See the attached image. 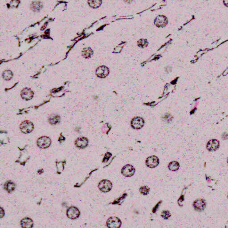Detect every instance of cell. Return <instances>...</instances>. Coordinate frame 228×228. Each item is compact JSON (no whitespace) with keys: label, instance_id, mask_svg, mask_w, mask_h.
<instances>
[{"label":"cell","instance_id":"d6986e66","mask_svg":"<svg viewBox=\"0 0 228 228\" xmlns=\"http://www.w3.org/2000/svg\"><path fill=\"white\" fill-rule=\"evenodd\" d=\"M180 165L179 163L177 161H173L170 162L168 165V168L169 170L172 172H176L179 169Z\"/></svg>","mask_w":228,"mask_h":228},{"label":"cell","instance_id":"5b68a950","mask_svg":"<svg viewBox=\"0 0 228 228\" xmlns=\"http://www.w3.org/2000/svg\"><path fill=\"white\" fill-rule=\"evenodd\" d=\"M122 224L120 219L116 217H110L106 222V226L109 228H120Z\"/></svg>","mask_w":228,"mask_h":228},{"label":"cell","instance_id":"5bb4252c","mask_svg":"<svg viewBox=\"0 0 228 228\" xmlns=\"http://www.w3.org/2000/svg\"><path fill=\"white\" fill-rule=\"evenodd\" d=\"M4 189L8 193H11L14 191L16 188V184L14 182L11 180L7 181L3 186Z\"/></svg>","mask_w":228,"mask_h":228},{"label":"cell","instance_id":"7a4b0ae2","mask_svg":"<svg viewBox=\"0 0 228 228\" xmlns=\"http://www.w3.org/2000/svg\"><path fill=\"white\" fill-rule=\"evenodd\" d=\"M20 129L22 133L27 134L32 132L34 129V125L32 122L25 120L21 124Z\"/></svg>","mask_w":228,"mask_h":228},{"label":"cell","instance_id":"6da1fadb","mask_svg":"<svg viewBox=\"0 0 228 228\" xmlns=\"http://www.w3.org/2000/svg\"><path fill=\"white\" fill-rule=\"evenodd\" d=\"M113 187L112 182L108 180H103L100 181L98 184L99 190L104 193L109 192Z\"/></svg>","mask_w":228,"mask_h":228},{"label":"cell","instance_id":"f546056e","mask_svg":"<svg viewBox=\"0 0 228 228\" xmlns=\"http://www.w3.org/2000/svg\"><path fill=\"white\" fill-rule=\"evenodd\" d=\"M65 137L63 135L62 133H61L60 135L59 139H58V141L60 143H61L63 142H64V141H65Z\"/></svg>","mask_w":228,"mask_h":228},{"label":"cell","instance_id":"52a82bcc","mask_svg":"<svg viewBox=\"0 0 228 228\" xmlns=\"http://www.w3.org/2000/svg\"><path fill=\"white\" fill-rule=\"evenodd\" d=\"M207 203L205 199L198 198L193 201L192 206L196 211L202 212L206 208Z\"/></svg>","mask_w":228,"mask_h":228},{"label":"cell","instance_id":"e0dca14e","mask_svg":"<svg viewBox=\"0 0 228 228\" xmlns=\"http://www.w3.org/2000/svg\"><path fill=\"white\" fill-rule=\"evenodd\" d=\"M61 121V117L55 114L50 115L48 118V122L51 125H55L59 124Z\"/></svg>","mask_w":228,"mask_h":228},{"label":"cell","instance_id":"9c48e42d","mask_svg":"<svg viewBox=\"0 0 228 228\" xmlns=\"http://www.w3.org/2000/svg\"><path fill=\"white\" fill-rule=\"evenodd\" d=\"M145 164L148 168L154 169L159 165L160 164V159L156 156H150L146 159Z\"/></svg>","mask_w":228,"mask_h":228},{"label":"cell","instance_id":"277c9868","mask_svg":"<svg viewBox=\"0 0 228 228\" xmlns=\"http://www.w3.org/2000/svg\"><path fill=\"white\" fill-rule=\"evenodd\" d=\"M66 214L68 218L75 220L80 217V210L76 206H71L67 209Z\"/></svg>","mask_w":228,"mask_h":228},{"label":"cell","instance_id":"8fae6325","mask_svg":"<svg viewBox=\"0 0 228 228\" xmlns=\"http://www.w3.org/2000/svg\"><path fill=\"white\" fill-rule=\"evenodd\" d=\"M220 145V141L218 140L217 139H212L207 142L206 148L209 152H214L219 149Z\"/></svg>","mask_w":228,"mask_h":228},{"label":"cell","instance_id":"30bf717a","mask_svg":"<svg viewBox=\"0 0 228 228\" xmlns=\"http://www.w3.org/2000/svg\"><path fill=\"white\" fill-rule=\"evenodd\" d=\"M89 140L86 137L82 136L77 138L74 141V145L80 149H85L88 146Z\"/></svg>","mask_w":228,"mask_h":228},{"label":"cell","instance_id":"ffe728a7","mask_svg":"<svg viewBox=\"0 0 228 228\" xmlns=\"http://www.w3.org/2000/svg\"><path fill=\"white\" fill-rule=\"evenodd\" d=\"M128 194L127 193H124L122 196H120L117 199L115 200H114L112 202H111L109 204H113V205H116V204H118V205H121L122 203L123 202L124 200L125 199V198L127 197Z\"/></svg>","mask_w":228,"mask_h":228},{"label":"cell","instance_id":"2e32d148","mask_svg":"<svg viewBox=\"0 0 228 228\" xmlns=\"http://www.w3.org/2000/svg\"><path fill=\"white\" fill-rule=\"evenodd\" d=\"M33 93L31 89L25 88L21 92V96L25 100H29L33 98Z\"/></svg>","mask_w":228,"mask_h":228},{"label":"cell","instance_id":"1f68e13d","mask_svg":"<svg viewBox=\"0 0 228 228\" xmlns=\"http://www.w3.org/2000/svg\"><path fill=\"white\" fill-rule=\"evenodd\" d=\"M44 169H40L38 170V174L39 175H42V174L44 173Z\"/></svg>","mask_w":228,"mask_h":228},{"label":"cell","instance_id":"d4e9b609","mask_svg":"<svg viewBox=\"0 0 228 228\" xmlns=\"http://www.w3.org/2000/svg\"><path fill=\"white\" fill-rule=\"evenodd\" d=\"M101 2H102L100 1H90L88 2L89 6L94 8L99 7L101 5Z\"/></svg>","mask_w":228,"mask_h":228},{"label":"cell","instance_id":"83f0119b","mask_svg":"<svg viewBox=\"0 0 228 228\" xmlns=\"http://www.w3.org/2000/svg\"><path fill=\"white\" fill-rule=\"evenodd\" d=\"M162 202H163V201H162V200H160V201H159V202L156 204V205L153 207V209H152V212L153 214H156V213H157V210H158V209H159L160 205H161V204H162Z\"/></svg>","mask_w":228,"mask_h":228},{"label":"cell","instance_id":"ac0fdd59","mask_svg":"<svg viewBox=\"0 0 228 228\" xmlns=\"http://www.w3.org/2000/svg\"><path fill=\"white\" fill-rule=\"evenodd\" d=\"M56 167V173L58 175L61 174L62 173L64 170L65 165L66 164V161H62V162H55Z\"/></svg>","mask_w":228,"mask_h":228},{"label":"cell","instance_id":"8992f818","mask_svg":"<svg viewBox=\"0 0 228 228\" xmlns=\"http://www.w3.org/2000/svg\"><path fill=\"white\" fill-rule=\"evenodd\" d=\"M145 124V121L142 117H135L131 122V127L134 129L139 130L142 128Z\"/></svg>","mask_w":228,"mask_h":228},{"label":"cell","instance_id":"3957f363","mask_svg":"<svg viewBox=\"0 0 228 228\" xmlns=\"http://www.w3.org/2000/svg\"><path fill=\"white\" fill-rule=\"evenodd\" d=\"M52 141L51 138L47 136H42L37 140V145L41 149H47L50 147Z\"/></svg>","mask_w":228,"mask_h":228},{"label":"cell","instance_id":"9a60e30c","mask_svg":"<svg viewBox=\"0 0 228 228\" xmlns=\"http://www.w3.org/2000/svg\"><path fill=\"white\" fill-rule=\"evenodd\" d=\"M20 225L21 228H32L33 227V220L28 217H25L21 220Z\"/></svg>","mask_w":228,"mask_h":228},{"label":"cell","instance_id":"4dcf8cb0","mask_svg":"<svg viewBox=\"0 0 228 228\" xmlns=\"http://www.w3.org/2000/svg\"><path fill=\"white\" fill-rule=\"evenodd\" d=\"M5 211L4 209H3L2 207H1V214H0V216H1V218H3L5 216Z\"/></svg>","mask_w":228,"mask_h":228},{"label":"cell","instance_id":"4fadbf2b","mask_svg":"<svg viewBox=\"0 0 228 228\" xmlns=\"http://www.w3.org/2000/svg\"><path fill=\"white\" fill-rule=\"evenodd\" d=\"M110 70L108 67L102 66L97 68L95 71L96 75L101 78H105L109 74Z\"/></svg>","mask_w":228,"mask_h":228},{"label":"cell","instance_id":"7402d4cb","mask_svg":"<svg viewBox=\"0 0 228 228\" xmlns=\"http://www.w3.org/2000/svg\"><path fill=\"white\" fill-rule=\"evenodd\" d=\"M93 54V51L90 48H86L82 51V56L85 58H89Z\"/></svg>","mask_w":228,"mask_h":228},{"label":"cell","instance_id":"4316f807","mask_svg":"<svg viewBox=\"0 0 228 228\" xmlns=\"http://www.w3.org/2000/svg\"><path fill=\"white\" fill-rule=\"evenodd\" d=\"M112 154L110 152H107L105 153L104 157L103 158V161L102 162L104 163H107V162H108L109 160H110L111 157H112Z\"/></svg>","mask_w":228,"mask_h":228},{"label":"cell","instance_id":"cb8c5ba5","mask_svg":"<svg viewBox=\"0 0 228 228\" xmlns=\"http://www.w3.org/2000/svg\"><path fill=\"white\" fill-rule=\"evenodd\" d=\"M161 216L162 218L164 219V220H167L170 218L171 214L169 210H165L162 211Z\"/></svg>","mask_w":228,"mask_h":228},{"label":"cell","instance_id":"7c38bea8","mask_svg":"<svg viewBox=\"0 0 228 228\" xmlns=\"http://www.w3.org/2000/svg\"><path fill=\"white\" fill-rule=\"evenodd\" d=\"M20 155L18 160L16 161V163H19L22 166L25 165L26 162L29 160L30 156L28 155V152L25 148L20 149Z\"/></svg>","mask_w":228,"mask_h":228},{"label":"cell","instance_id":"f1b7e54d","mask_svg":"<svg viewBox=\"0 0 228 228\" xmlns=\"http://www.w3.org/2000/svg\"><path fill=\"white\" fill-rule=\"evenodd\" d=\"M184 201V195L182 193L181 194L180 197H179L178 200V204L179 205L180 207H182L183 206V202Z\"/></svg>","mask_w":228,"mask_h":228},{"label":"cell","instance_id":"44dd1931","mask_svg":"<svg viewBox=\"0 0 228 228\" xmlns=\"http://www.w3.org/2000/svg\"><path fill=\"white\" fill-rule=\"evenodd\" d=\"M99 169L98 168H97V169H95L93 170L90 171V173H89V174H88V175L87 176V177H86V178L85 179V180H83V181L81 183L79 184L78 183H77L76 184H75V185H74V187L75 188H80L83 185V184H85V183L86 182V181L87 180H88V179H89V178L90 177V176H91V175L92 174V173H93L94 172H95V171L98 170Z\"/></svg>","mask_w":228,"mask_h":228},{"label":"cell","instance_id":"ba28073f","mask_svg":"<svg viewBox=\"0 0 228 228\" xmlns=\"http://www.w3.org/2000/svg\"><path fill=\"white\" fill-rule=\"evenodd\" d=\"M121 173L124 177H131L135 173V169L132 165L127 164L122 168Z\"/></svg>","mask_w":228,"mask_h":228},{"label":"cell","instance_id":"603a6c76","mask_svg":"<svg viewBox=\"0 0 228 228\" xmlns=\"http://www.w3.org/2000/svg\"><path fill=\"white\" fill-rule=\"evenodd\" d=\"M150 188L147 186H142L139 188V192L142 195L147 196L148 195L150 192Z\"/></svg>","mask_w":228,"mask_h":228},{"label":"cell","instance_id":"484cf974","mask_svg":"<svg viewBox=\"0 0 228 228\" xmlns=\"http://www.w3.org/2000/svg\"><path fill=\"white\" fill-rule=\"evenodd\" d=\"M3 77L6 80H10L12 78V72L10 70H6L3 74Z\"/></svg>","mask_w":228,"mask_h":228}]
</instances>
